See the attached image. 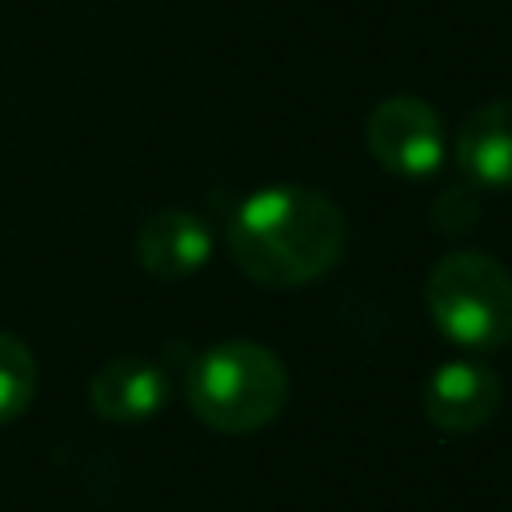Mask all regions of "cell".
Returning <instances> with one entry per match:
<instances>
[{
  "instance_id": "cell-1",
  "label": "cell",
  "mask_w": 512,
  "mask_h": 512,
  "mask_svg": "<svg viewBox=\"0 0 512 512\" xmlns=\"http://www.w3.org/2000/svg\"><path fill=\"white\" fill-rule=\"evenodd\" d=\"M344 244V212L324 192L304 184L252 192L228 224L236 268L264 288H300L328 276L344 256Z\"/></svg>"
},
{
  "instance_id": "cell-2",
  "label": "cell",
  "mask_w": 512,
  "mask_h": 512,
  "mask_svg": "<svg viewBox=\"0 0 512 512\" xmlns=\"http://www.w3.org/2000/svg\"><path fill=\"white\" fill-rule=\"evenodd\" d=\"M188 408L224 436H248L272 424L288 404L284 360L256 340H224L204 348L184 372Z\"/></svg>"
},
{
  "instance_id": "cell-3",
  "label": "cell",
  "mask_w": 512,
  "mask_h": 512,
  "mask_svg": "<svg viewBox=\"0 0 512 512\" xmlns=\"http://www.w3.org/2000/svg\"><path fill=\"white\" fill-rule=\"evenodd\" d=\"M424 304L436 332L456 348L496 352L512 340V276L488 252H448L428 272Z\"/></svg>"
},
{
  "instance_id": "cell-4",
  "label": "cell",
  "mask_w": 512,
  "mask_h": 512,
  "mask_svg": "<svg viewBox=\"0 0 512 512\" xmlns=\"http://www.w3.org/2000/svg\"><path fill=\"white\" fill-rule=\"evenodd\" d=\"M364 144L384 172L428 176L444 160V128L432 104L420 96H388L368 112Z\"/></svg>"
},
{
  "instance_id": "cell-5",
  "label": "cell",
  "mask_w": 512,
  "mask_h": 512,
  "mask_svg": "<svg viewBox=\"0 0 512 512\" xmlns=\"http://www.w3.org/2000/svg\"><path fill=\"white\" fill-rule=\"evenodd\" d=\"M500 376L480 360H448L424 384V416L448 436H468L500 412Z\"/></svg>"
},
{
  "instance_id": "cell-6",
  "label": "cell",
  "mask_w": 512,
  "mask_h": 512,
  "mask_svg": "<svg viewBox=\"0 0 512 512\" xmlns=\"http://www.w3.org/2000/svg\"><path fill=\"white\" fill-rule=\"evenodd\" d=\"M212 256V232L196 212L164 208L136 232V260L156 280H180Z\"/></svg>"
},
{
  "instance_id": "cell-7",
  "label": "cell",
  "mask_w": 512,
  "mask_h": 512,
  "mask_svg": "<svg viewBox=\"0 0 512 512\" xmlns=\"http://www.w3.org/2000/svg\"><path fill=\"white\" fill-rule=\"evenodd\" d=\"M88 400L104 420L140 424L168 404V376L160 372V364L144 356H116L104 368H96L88 384Z\"/></svg>"
},
{
  "instance_id": "cell-8",
  "label": "cell",
  "mask_w": 512,
  "mask_h": 512,
  "mask_svg": "<svg viewBox=\"0 0 512 512\" xmlns=\"http://www.w3.org/2000/svg\"><path fill=\"white\" fill-rule=\"evenodd\" d=\"M456 164L472 188H512V100H488L460 124Z\"/></svg>"
},
{
  "instance_id": "cell-9",
  "label": "cell",
  "mask_w": 512,
  "mask_h": 512,
  "mask_svg": "<svg viewBox=\"0 0 512 512\" xmlns=\"http://www.w3.org/2000/svg\"><path fill=\"white\" fill-rule=\"evenodd\" d=\"M36 384H40V368L28 344L0 332V428L28 412V404L36 400Z\"/></svg>"
},
{
  "instance_id": "cell-10",
  "label": "cell",
  "mask_w": 512,
  "mask_h": 512,
  "mask_svg": "<svg viewBox=\"0 0 512 512\" xmlns=\"http://www.w3.org/2000/svg\"><path fill=\"white\" fill-rule=\"evenodd\" d=\"M480 204H476V188H448L436 204H432V220L444 228V232H456V228H468L476 220Z\"/></svg>"
}]
</instances>
